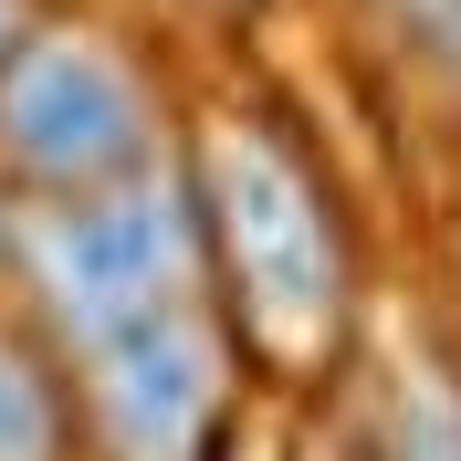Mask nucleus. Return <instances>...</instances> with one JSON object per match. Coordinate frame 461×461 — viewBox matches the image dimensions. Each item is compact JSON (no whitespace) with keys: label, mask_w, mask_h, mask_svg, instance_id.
Here are the masks:
<instances>
[{"label":"nucleus","mask_w":461,"mask_h":461,"mask_svg":"<svg viewBox=\"0 0 461 461\" xmlns=\"http://www.w3.org/2000/svg\"><path fill=\"white\" fill-rule=\"evenodd\" d=\"M189 200H200L210 262H221L252 346L284 357V367L325 357L346 325V221L325 200V178L273 126L221 115L200 137V158H189Z\"/></svg>","instance_id":"1"},{"label":"nucleus","mask_w":461,"mask_h":461,"mask_svg":"<svg viewBox=\"0 0 461 461\" xmlns=\"http://www.w3.org/2000/svg\"><path fill=\"white\" fill-rule=\"evenodd\" d=\"M22 262H32V294L42 315L74 336V357L126 325L189 304L210 273V230H200V200L178 178H126L105 200H53L42 221L22 230Z\"/></svg>","instance_id":"2"},{"label":"nucleus","mask_w":461,"mask_h":461,"mask_svg":"<svg viewBox=\"0 0 461 461\" xmlns=\"http://www.w3.org/2000/svg\"><path fill=\"white\" fill-rule=\"evenodd\" d=\"M0 158L53 189V200H105L158 168V105L137 63L95 32H32L0 63Z\"/></svg>","instance_id":"3"},{"label":"nucleus","mask_w":461,"mask_h":461,"mask_svg":"<svg viewBox=\"0 0 461 461\" xmlns=\"http://www.w3.org/2000/svg\"><path fill=\"white\" fill-rule=\"evenodd\" d=\"M85 399L95 440L115 461H210L230 420V336L200 294L168 315L126 325V336L85 346Z\"/></svg>","instance_id":"4"},{"label":"nucleus","mask_w":461,"mask_h":461,"mask_svg":"<svg viewBox=\"0 0 461 461\" xmlns=\"http://www.w3.org/2000/svg\"><path fill=\"white\" fill-rule=\"evenodd\" d=\"M388 461H461V377L440 357H399L388 377Z\"/></svg>","instance_id":"5"},{"label":"nucleus","mask_w":461,"mask_h":461,"mask_svg":"<svg viewBox=\"0 0 461 461\" xmlns=\"http://www.w3.org/2000/svg\"><path fill=\"white\" fill-rule=\"evenodd\" d=\"M53 451H63L53 377L22 357V336H0V461H53Z\"/></svg>","instance_id":"6"},{"label":"nucleus","mask_w":461,"mask_h":461,"mask_svg":"<svg viewBox=\"0 0 461 461\" xmlns=\"http://www.w3.org/2000/svg\"><path fill=\"white\" fill-rule=\"evenodd\" d=\"M388 22H399V42L430 63V74L461 85V0H388Z\"/></svg>","instance_id":"7"},{"label":"nucleus","mask_w":461,"mask_h":461,"mask_svg":"<svg viewBox=\"0 0 461 461\" xmlns=\"http://www.w3.org/2000/svg\"><path fill=\"white\" fill-rule=\"evenodd\" d=\"M32 32H42V0H0V63H11V53H22V42H32Z\"/></svg>","instance_id":"8"}]
</instances>
